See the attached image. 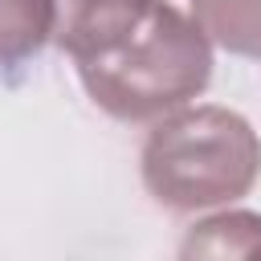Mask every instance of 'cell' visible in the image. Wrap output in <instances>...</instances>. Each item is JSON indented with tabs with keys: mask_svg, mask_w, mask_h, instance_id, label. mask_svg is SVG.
Returning a JSON list of instances; mask_svg holds the SVG:
<instances>
[{
	"mask_svg": "<svg viewBox=\"0 0 261 261\" xmlns=\"http://www.w3.org/2000/svg\"><path fill=\"white\" fill-rule=\"evenodd\" d=\"M257 249H261V212L224 208L216 216L196 220L184 232L175 261H249Z\"/></svg>",
	"mask_w": 261,
	"mask_h": 261,
	"instance_id": "cell-4",
	"label": "cell"
},
{
	"mask_svg": "<svg viewBox=\"0 0 261 261\" xmlns=\"http://www.w3.org/2000/svg\"><path fill=\"white\" fill-rule=\"evenodd\" d=\"M249 261H261V249H257V253H253V257H249Z\"/></svg>",
	"mask_w": 261,
	"mask_h": 261,
	"instance_id": "cell-7",
	"label": "cell"
},
{
	"mask_svg": "<svg viewBox=\"0 0 261 261\" xmlns=\"http://www.w3.org/2000/svg\"><path fill=\"white\" fill-rule=\"evenodd\" d=\"M143 184L171 212L224 208L261 175V135L228 106H184L143 143Z\"/></svg>",
	"mask_w": 261,
	"mask_h": 261,
	"instance_id": "cell-2",
	"label": "cell"
},
{
	"mask_svg": "<svg viewBox=\"0 0 261 261\" xmlns=\"http://www.w3.org/2000/svg\"><path fill=\"white\" fill-rule=\"evenodd\" d=\"M86 94L118 122H159L200 98L212 82V41L171 4H155L126 45L73 61Z\"/></svg>",
	"mask_w": 261,
	"mask_h": 261,
	"instance_id": "cell-1",
	"label": "cell"
},
{
	"mask_svg": "<svg viewBox=\"0 0 261 261\" xmlns=\"http://www.w3.org/2000/svg\"><path fill=\"white\" fill-rule=\"evenodd\" d=\"M53 41V0H0V65H16Z\"/></svg>",
	"mask_w": 261,
	"mask_h": 261,
	"instance_id": "cell-6",
	"label": "cell"
},
{
	"mask_svg": "<svg viewBox=\"0 0 261 261\" xmlns=\"http://www.w3.org/2000/svg\"><path fill=\"white\" fill-rule=\"evenodd\" d=\"M196 29L237 57H261V0H192Z\"/></svg>",
	"mask_w": 261,
	"mask_h": 261,
	"instance_id": "cell-5",
	"label": "cell"
},
{
	"mask_svg": "<svg viewBox=\"0 0 261 261\" xmlns=\"http://www.w3.org/2000/svg\"><path fill=\"white\" fill-rule=\"evenodd\" d=\"M159 0H53V45L73 61L106 57L135 37Z\"/></svg>",
	"mask_w": 261,
	"mask_h": 261,
	"instance_id": "cell-3",
	"label": "cell"
}]
</instances>
